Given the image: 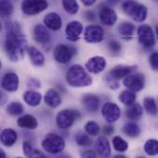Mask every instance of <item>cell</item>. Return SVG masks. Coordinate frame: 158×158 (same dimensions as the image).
<instances>
[{
    "label": "cell",
    "mask_w": 158,
    "mask_h": 158,
    "mask_svg": "<svg viewBox=\"0 0 158 158\" xmlns=\"http://www.w3.org/2000/svg\"><path fill=\"white\" fill-rule=\"evenodd\" d=\"M5 49L8 58L13 62H19L24 57L27 41L21 32L20 26L17 22L6 23Z\"/></svg>",
    "instance_id": "obj_1"
},
{
    "label": "cell",
    "mask_w": 158,
    "mask_h": 158,
    "mask_svg": "<svg viewBox=\"0 0 158 158\" xmlns=\"http://www.w3.org/2000/svg\"><path fill=\"white\" fill-rule=\"evenodd\" d=\"M66 80L72 87H86L93 83V78L86 71V69L79 65H73L67 72Z\"/></svg>",
    "instance_id": "obj_2"
},
{
    "label": "cell",
    "mask_w": 158,
    "mask_h": 158,
    "mask_svg": "<svg viewBox=\"0 0 158 158\" xmlns=\"http://www.w3.org/2000/svg\"><path fill=\"white\" fill-rule=\"evenodd\" d=\"M42 147L49 154L56 155L61 153L65 148L64 139L57 134H47L42 142Z\"/></svg>",
    "instance_id": "obj_3"
},
{
    "label": "cell",
    "mask_w": 158,
    "mask_h": 158,
    "mask_svg": "<svg viewBox=\"0 0 158 158\" xmlns=\"http://www.w3.org/2000/svg\"><path fill=\"white\" fill-rule=\"evenodd\" d=\"M80 112L77 110L64 109L57 114L56 118V122L59 129H69L74 124V122L80 118Z\"/></svg>",
    "instance_id": "obj_4"
},
{
    "label": "cell",
    "mask_w": 158,
    "mask_h": 158,
    "mask_svg": "<svg viewBox=\"0 0 158 158\" xmlns=\"http://www.w3.org/2000/svg\"><path fill=\"white\" fill-rule=\"evenodd\" d=\"M48 7L47 0H23L21 3V10L27 16H34Z\"/></svg>",
    "instance_id": "obj_5"
},
{
    "label": "cell",
    "mask_w": 158,
    "mask_h": 158,
    "mask_svg": "<svg viewBox=\"0 0 158 158\" xmlns=\"http://www.w3.org/2000/svg\"><path fill=\"white\" fill-rule=\"evenodd\" d=\"M77 53V50L72 45L67 44H58L54 49V58L57 63L67 64L69 63L72 56Z\"/></svg>",
    "instance_id": "obj_6"
},
{
    "label": "cell",
    "mask_w": 158,
    "mask_h": 158,
    "mask_svg": "<svg viewBox=\"0 0 158 158\" xmlns=\"http://www.w3.org/2000/svg\"><path fill=\"white\" fill-rule=\"evenodd\" d=\"M140 44L145 48H151L156 44V35L152 27L147 24H143L137 31Z\"/></svg>",
    "instance_id": "obj_7"
},
{
    "label": "cell",
    "mask_w": 158,
    "mask_h": 158,
    "mask_svg": "<svg viewBox=\"0 0 158 158\" xmlns=\"http://www.w3.org/2000/svg\"><path fill=\"white\" fill-rule=\"evenodd\" d=\"M124 86L134 93L142 91L145 86V77L142 73H131L124 78Z\"/></svg>",
    "instance_id": "obj_8"
},
{
    "label": "cell",
    "mask_w": 158,
    "mask_h": 158,
    "mask_svg": "<svg viewBox=\"0 0 158 158\" xmlns=\"http://www.w3.org/2000/svg\"><path fill=\"white\" fill-rule=\"evenodd\" d=\"M83 37H84V40L87 43H90V44L100 43V42H102L104 40L105 31H104V29L101 26L89 25V26H87L85 28Z\"/></svg>",
    "instance_id": "obj_9"
},
{
    "label": "cell",
    "mask_w": 158,
    "mask_h": 158,
    "mask_svg": "<svg viewBox=\"0 0 158 158\" xmlns=\"http://www.w3.org/2000/svg\"><path fill=\"white\" fill-rule=\"evenodd\" d=\"M102 115L107 123L112 124V123L116 122L117 120H118V118H120V115H121V111H120L119 106L117 104L108 102L103 106Z\"/></svg>",
    "instance_id": "obj_10"
},
{
    "label": "cell",
    "mask_w": 158,
    "mask_h": 158,
    "mask_svg": "<svg viewBox=\"0 0 158 158\" xmlns=\"http://www.w3.org/2000/svg\"><path fill=\"white\" fill-rule=\"evenodd\" d=\"M106 67V58L103 56H99L91 57L85 64L86 69L89 72L94 73V74H98V73L104 71Z\"/></svg>",
    "instance_id": "obj_11"
},
{
    "label": "cell",
    "mask_w": 158,
    "mask_h": 158,
    "mask_svg": "<svg viewBox=\"0 0 158 158\" xmlns=\"http://www.w3.org/2000/svg\"><path fill=\"white\" fill-rule=\"evenodd\" d=\"M83 32V26L80 21H70L66 27V36L71 42H76L80 39Z\"/></svg>",
    "instance_id": "obj_12"
},
{
    "label": "cell",
    "mask_w": 158,
    "mask_h": 158,
    "mask_svg": "<svg viewBox=\"0 0 158 158\" xmlns=\"http://www.w3.org/2000/svg\"><path fill=\"white\" fill-rule=\"evenodd\" d=\"M1 85H2V88L5 91L10 92V93L16 92L19 89V76L16 73H13V72L6 73L2 79Z\"/></svg>",
    "instance_id": "obj_13"
},
{
    "label": "cell",
    "mask_w": 158,
    "mask_h": 158,
    "mask_svg": "<svg viewBox=\"0 0 158 158\" xmlns=\"http://www.w3.org/2000/svg\"><path fill=\"white\" fill-rule=\"evenodd\" d=\"M99 19L103 24L106 26H113L118 20V15L113 8L104 6L99 11Z\"/></svg>",
    "instance_id": "obj_14"
},
{
    "label": "cell",
    "mask_w": 158,
    "mask_h": 158,
    "mask_svg": "<svg viewBox=\"0 0 158 158\" xmlns=\"http://www.w3.org/2000/svg\"><path fill=\"white\" fill-rule=\"evenodd\" d=\"M137 69V66H125V65H119L115 67L114 69H112L108 75L110 78L114 79V80H120L125 78L126 76H128L129 74L134 72Z\"/></svg>",
    "instance_id": "obj_15"
},
{
    "label": "cell",
    "mask_w": 158,
    "mask_h": 158,
    "mask_svg": "<svg viewBox=\"0 0 158 158\" xmlns=\"http://www.w3.org/2000/svg\"><path fill=\"white\" fill-rule=\"evenodd\" d=\"M50 32L47 28L42 24H37L33 29V39L40 44H47L50 42Z\"/></svg>",
    "instance_id": "obj_16"
},
{
    "label": "cell",
    "mask_w": 158,
    "mask_h": 158,
    "mask_svg": "<svg viewBox=\"0 0 158 158\" xmlns=\"http://www.w3.org/2000/svg\"><path fill=\"white\" fill-rule=\"evenodd\" d=\"M44 23L47 29L54 31H59L62 27L61 17L56 12H50L46 14L44 19Z\"/></svg>",
    "instance_id": "obj_17"
},
{
    "label": "cell",
    "mask_w": 158,
    "mask_h": 158,
    "mask_svg": "<svg viewBox=\"0 0 158 158\" xmlns=\"http://www.w3.org/2000/svg\"><path fill=\"white\" fill-rule=\"evenodd\" d=\"M44 103L52 108H56L61 105V96L58 92L55 89H50L44 95Z\"/></svg>",
    "instance_id": "obj_18"
},
{
    "label": "cell",
    "mask_w": 158,
    "mask_h": 158,
    "mask_svg": "<svg viewBox=\"0 0 158 158\" xmlns=\"http://www.w3.org/2000/svg\"><path fill=\"white\" fill-rule=\"evenodd\" d=\"M82 104L87 111L89 112H96L99 108L100 100L99 97L94 94H85L82 97Z\"/></svg>",
    "instance_id": "obj_19"
},
{
    "label": "cell",
    "mask_w": 158,
    "mask_h": 158,
    "mask_svg": "<svg viewBox=\"0 0 158 158\" xmlns=\"http://www.w3.org/2000/svg\"><path fill=\"white\" fill-rule=\"evenodd\" d=\"M17 140H18V134L12 129H5L0 135V141L2 144L5 145L6 147H10L14 145Z\"/></svg>",
    "instance_id": "obj_20"
},
{
    "label": "cell",
    "mask_w": 158,
    "mask_h": 158,
    "mask_svg": "<svg viewBox=\"0 0 158 158\" xmlns=\"http://www.w3.org/2000/svg\"><path fill=\"white\" fill-rule=\"evenodd\" d=\"M95 150L97 155L103 157H107L111 154V148L110 144L107 141V139L104 136L99 137L95 143Z\"/></svg>",
    "instance_id": "obj_21"
},
{
    "label": "cell",
    "mask_w": 158,
    "mask_h": 158,
    "mask_svg": "<svg viewBox=\"0 0 158 158\" xmlns=\"http://www.w3.org/2000/svg\"><path fill=\"white\" fill-rule=\"evenodd\" d=\"M135 31H136V27L131 21H125L121 23L118 27V33L125 40L132 39L135 33Z\"/></svg>",
    "instance_id": "obj_22"
},
{
    "label": "cell",
    "mask_w": 158,
    "mask_h": 158,
    "mask_svg": "<svg viewBox=\"0 0 158 158\" xmlns=\"http://www.w3.org/2000/svg\"><path fill=\"white\" fill-rule=\"evenodd\" d=\"M27 53L29 55V57L31 59V62L32 65L36 67H42L44 64V55L34 46H29L27 47Z\"/></svg>",
    "instance_id": "obj_23"
},
{
    "label": "cell",
    "mask_w": 158,
    "mask_h": 158,
    "mask_svg": "<svg viewBox=\"0 0 158 158\" xmlns=\"http://www.w3.org/2000/svg\"><path fill=\"white\" fill-rule=\"evenodd\" d=\"M18 126L21 129H27V130H35L38 127V121L37 119L31 116V115H23L19 118Z\"/></svg>",
    "instance_id": "obj_24"
},
{
    "label": "cell",
    "mask_w": 158,
    "mask_h": 158,
    "mask_svg": "<svg viewBox=\"0 0 158 158\" xmlns=\"http://www.w3.org/2000/svg\"><path fill=\"white\" fill-rule=\"evenodd\" d=\"M42 94L38 92H35V91H32V90H30V91H27L24 94H23V100L24 102L29 105L30 106H32V107H35L37 106L40 105L41 101H42Z\"/></svg>",
    "instance_id": "obj_25"
},
{
    "label": "cell",
    "mask_w": 158,
    "mask_h": 158,
    "mask_svg": "<svg viewBox=\"0 0 158 158\" xmlns=\"http://www.w3.org/2000/svg\"><path fill=\"white\" fill-rule=\"evenodd\" d=\"M143 113V106L138 103H133L132 105L128 106L126 110V116L131 120H139Z\"/></svg>",
    "instance_id": "obj_26"
},
{
    "label": "cell",
    "mask_w": 158,
    "mask_h": 158,
    "mask_svg": "<svg viewBox=\"0 0 158 158\" xmlns=\"http://www.w3.org/2000/svg\"><path fill=\"white\" fill-rule=\"evenodd\" d=\"M147 14H148V9H147L146 6L139 4L137 8L131 15V18L136 22H143L146 19Z\"/></svg>",
    "instance_id": "obj_27"
},
{
    "label": "cell",
    "mask_w": 158,
    "mask_h": 158,
    "mask_svg": "<svg viewBox=\"0 0 158 158\" xmlns=\"http://www.w3.org/2000/svg\"><path fill=\"white\" fill-rule=\"evenodd\" d=\"M14 11L13 5L7 0H0V17L9 18Z\"/></svg>",
    "instance_id": "obj_28"
},
{
    "label": "cell",
    "mask_w": 158,
    "mask_h": 158,
    "mask_svg": "<svg viewBox=\"0 0 158 158\" xmlns=\"http://www.w3.org/2000/svg\"><path fill=\"white\" fill-rule=\"evenodd\" d=\"M62 6L65 11L70 15L77 14L80 8L77 0H62Z\"/></svg>",
    "instance_id": "obj_29"
},
{
    "label": "cell",
    "mask_w": 158,
    "mask_h": 158,
    "mask_svg": "<svg viewBox=\"0 0 158 158\" xmlns=\"http://www.w3.org/2000/svg\"><path fill=\"white\" fill-rule=\"evenodd\" d=\"M119 101L126 106L132 105L136 101V94L134 92H131L130 90L123 91L119 95Z\"/></svg>",
    "instance_id": "obj_30"
},
{
    "label": "cell",
    "mask_w": 158,
    "mask_h": 158,
    "mask_svg": "<svg viewBox=\"0 0 158 158\" xmlns=\"http://www.w3.org/2000/svg\"><path fill=\"white\" fill-rule=\"evenodd\" d=\"M124 132L127 136L131 137V138H136L140 135L141 130L139 128V126L136 123L133 122H130L128 124L125 125L124 127Z\"/></svg>",
    "instance_id": "obj_31"
},
{
    "label": "cell",
    "mask_w": 158,
    "mask_h": 158,
    "mask_svg": "<svg viewBox=\"0 0 158 158\" xmlns=\"http://www.w3.org/2000/svg\"><path fill=\"white\" fill-rule=\"evenodd\" d=\"M144 152L146 155L154 156L158 154V142L155 139L148 140L144 144Z\"/></svg>",
    "instance_id": "obj_32"
},
{
    "label": "cell",
    "mask_w": 158,
    "mask_h": 158,
    "mask_svg": "<svg viewBox=\"0 0 158 158\" xmlns=\"http://www.w3.org/2000/svg\"><path fill=\"white\" fill-rule=\"evenodd\" d=\"M113 146H114V149L119 153H124L129 149L128 143L119 136H116L113 138Z\"/></svg>",
    "instance_id": "obj_33"
},
{
    "label": "cell",
    "mask_w": 158,
    "mask_h": 158,
    "mask_svg": "<svg viewBox=\"0 0 158 158\" xmlns=\"http://www.w3.org/2000/svg\"><path fill=\"white\" fill-rule=\"evenodd\" d=\"M23 106L19 102H12L6 107V112L11 116H19L23 113Z\"/></svg>",
    "instance_id": "obj_34"
},
{
    "label": "cell",
    "mask_w": 158,
    "mask_h": 158,
    "mask_svg": "<svg viewBox=\"0 0 158 158\" xmlns=\"http://www.w3.org/2000/svg\"><path fill=\"white\" fill-rule=\"evenodd\" d=\"M143 106L145 110L151 114V115H156L157 114V106H156V102L154 98L152 97H147L144 99L143 101Z\"/></svg>",
    "instance_id": "obj_35"
},
{
    "label": "cell",
    "mask_w": 158,
    "mask_h": 158,
    "mask_svg": "<svg viewBox=\"0 0 158 158\" xmlns=\"http://www.w3.org/2000/svg\"><path fill=\"white\" fill-rule=\"evenodd\" d=\"M139 3L137 1H133V0H128L125 1L122 4V9L124 11V13L130 17H131V15L133 14V12L135 11V9L137 8Z\"/></svg>",
    "instance_id": "obj_36"
},
{
    "label": "cell",
    "mask_w": 158,
    "mask_h": 158,
    "mask_svg": "<svg viewBox=\"0 0 158 158\" xmlns=\"http://www.w3.org/2000/svg\"><path fill=\"white\" fill-rule=\"evenodd\" d=\"M84 129L86 133L91 136H97L100 132V127L95 121H88L85 124Z\"/></svg>",
    "instance_id": "obj_37"
},
{
    "label": "cell",
    "mask_w": 158,
    "mask_h": 158,
    "mask_svg": "<svg viewBox=\"0 0 158 158\" xmlns=\"http://www.w3.org/2000/svg\"><path fill=\"white\" fill-rule=\"evenodd\" d=\"M75 141L76 143L80 146H88L92 143V140L89 137V135L83 132H79L75 137Z\"/></svg>",
    "instance_id": "obj_38"
},
{
    "label": "cell",
    "mask_w": 158,
    "mask_h": 158,
    "mask_svg": "<svg viewBox=\"0 0 158 158\" xmlns=\"http://www.w3.org/2000/svg\"><path fill=\"white\" fill-rule=\"evenodd\" d=\"M108 48H109V50L111 51L112 54L118 55L121 51V44L117 41H110L108 43Z\"/></svg>",
    "instance_id": "obj_39"
},
{
    "label": "cell",
    "mask_w": 158,
    "mask_h": 158,
    "mask_svg": "<svg viewBox=\"0 0 158 158\" xmlns=\"http://www.w3.org/2000/svg\"><path fill=\"white\" fill-rule=\"evenodd\" d=\"M22 150H23V153H24V155L26 156L31 157V155L33 152L34 148L32 147V145L29 142H23V143H22Z\"/></svg>",
    "instance_id": "obj_40"
},
{
    "label": "cell",
    "mask_w": 158,
    "mask_h": 158,
    "mask_svg": "<svg viewBox=\"0 0 158 158\" xmlns=\"http://www.w3.org/2000/svg\"><path fill=\"white\" fill-rule=\"evenodd\" d=\"M149 63L152 67V69L154 70H157L158 69V54L157 53H153L150 56L149 58Z\"/></svg>",
    "instance_id": "obj_41"
},
{
    "label": "cell",
    "mask_w": 158,
    "mask_h": 158,
    "mask_svg": "<svg viewBox=\"0 0 158 158\" xmlns=\"http://www.w3.org/2000/svg\"><path fill=\"white\" fill-rule=\"evenodd\" d=\"M106 82H107L108 87H109L110 89H112V90H117V89H118L119 86H120V84L118 82L117 80H114V79H112V78H110L109 76H107V78H106Z\"/></svg>",
    "instance_id": "obj_42"
},
{
    "label": "cell",
    "mask_w": 158,
    "mask_h": 158,
    "mask_svg": "<svg viewBox=\"0 0 158 158\" xmlns=\"http://www.w3.org/2000/svg\"><path fill=\"white\" fill-rule=\"evenodd\" d=\"M114 127L113 126H111V125H107V126H105L104 127V129H103V133L105 134V135H106V136H108V135H111V134H113L114 133Z\"/></svg>",
    "instance_id": "obj_43"
},
{
    "label": "cell",
    "mask_w": 158,
    "mask_h": 158,
    "mask_svg": "<svg viewBox=\"0 0 158 158\" xmlns=\"http://www.w3.org/2000/svg\"><path fill=\"white\" fill-rule=\"evenodd\" d=\"M81 156L82 157H96L97 154H96L95 152L92 151V150H87V151L81 153Z\"/></svg>",
    "instance_id": "obj_44"
},
{
    "label": "cell",
    "mask_w": 158,
    "mask_h": 158,
    "mask_svg": "<svg viewBox=\"0 0 158 158\" xmlns=\"http://www.w3.org/2000/svg\"><path fill=\"white\" fill-rule=\"evenodd\" d=\"M28 86H31V87H35V88H39L41 87V83L39 81L37 80H34V79H31L30 81V82L28 83Z\"/></svg>",
    "instance_id": "obj_45"
},
{
    "label": "cell",
    "mask_w": 158,
    "mask_h": 158,
    "mask_svg": "<svg viewBox=\"0 0 158 158\" xmlns=\"http://www.w3.org/2000/svg\"><path fill=\"white\" fill-rule=\"evenodd\" d=\"M31 157H46L44 154H43L42 152H40L39 150L34 149L33 152L31 155Z\"/></svg>",
    "instance_id": "obj_46"
},
{
    "label": "cell",
    "mask_w": 158,
    "mask_h": 158,
    "mask_svg": "<svg viewBox=\"0 0 158 158\" xmlns=\"http://www.w3.org/2000/svg\"><path fill=\"white\" fill-rule=\"evenodd\" d=\"M6 100H7V96H6V94L4 92L0 91V106L5 105V104H6Z\"/></svg>",
    "instance_id": "obj_47"
},
{
    "label": "cell",
    "mask_w": 158,
    "mask_h": 158,
    "mask_svg": "<svg viewBox=\"0 0 158 158\" xmlns=\"http://www.w3.org/2000/svg\"><path fill=\"white\" fill-rule=\"evenodd\" d=\"M85 17H86V19H88V20H94L95 18V16H94V13L93 12V11H87L86 13H85Z\"/></svg>",
    "instance_id": "obj_48"
},
{
    "label": "cell",
    "mask_w": 158,
    "mask_h": 158,
    "mask_svg": "<svg viewBox=\"0 0 158 158\" xmlns=\"http://www.w3.org/2000/svg\"><path fill=\"white\" fill-rule=\"evenodd\" d=\"M81 1L85 6H91L96 2V0H81Z\"/></svg>",
    "instance_id": "obj_49"
},
{
    "label": "cell",
    "mask_w": 158,
    "mask_h": 158,
    "mask_svg": "<svg viewBox=\"0 0 158 158\" xmlns=\"http://www.w3.org/2000/svg\"><path fill=\"white\" fill-rule=\"evenodd\" d=\"M6 156V153H5L3 150H1V149H0V158H5Z\"/></svg>",
    "instance_id": "obj_50"
},
{
    "label": "cell",
    "mask_w": 158,
    "mask_h": 158,
    "mask_svg": "<svg viewBox=\"0 0 158 158\" xmlns=\"http://www.w3.org/2000/svg\"><path fill=\"white\" fill-rule=\"evenodd\" d=\"M118 1V0H108V2H109L110 4H116Z\"/></svg>",
    "instance_id": "obj_51"
},
{
    "label": "cell",
    "mask_w": 158,
    "mask_h": 158,
    "mask_svg": "<svg viewBox=\"0 0 158 158\" xmlns=\"http://www.w3.org/2000/svg\"><path fill=\"white\" fill-rule=\"evenodd\" d=\"M115 157H116V158H119V157H121V158H125V156H115Z\"/></svg>",
    "instance_id": "obj_52"
},
{
    "label": "cell",
    "mask_w": 158,
    "mask_h": 158,
    "mask_svg": "<svg viewBox=\"0 0 158 158\" xmlns=\"http://www.w3.org/2000/svg\"><path fill=\"white\" fill-rule=\"evenodd\" d=\"M2 30V23H1V21H0V31Z\"/></svg>",
    "instance_id": "obj_53"
},
{
    "label": "cell",
    "mask_w": 158,
    "mask_h": 158,
    "mask_svg": "<svg viewBox=\"0 0 158 158\" xmlns=\"http://www.w3.org/2000/svg\"><path fill=\"white\" fill-rule=\"evenodd\" d=\"M1 67H2V63H1V60H0V69H1Z\"/></svg>",
    "instance_id": "obj_54"
}]
</instances>
